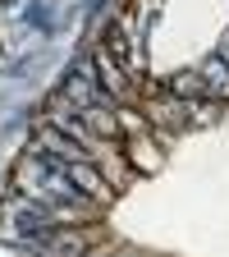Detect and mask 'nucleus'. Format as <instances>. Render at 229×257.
<instances>
[{"label":"nucleus","instance_id":"f257e3e1","mask_svg":"<svg viewBox=\"0 0 229 257\" xmlns=\"http://www.w3.org/2000/svg\"><path fill=\"white\" fill-rule=\"evenodd\" d=\"M64 96H74V101L83 106V110H101L106 101H110V92L101 87V83H96V64H78V69L69 74V78H64Z\"/></svg>","mask_w":229,"mask_h":257},{"label":"nucleus","instance_id":"f03ea898","mask_svg":"<svg viewBox=\"0 0 229 257\" xmlns=\"http://www.w3.org/2000/svg\"><path fill=\"white\" fill-rule=\"evenodd\" d=\"M37 147L46 152V156H55V161H64V166H74V161H87V147H78L64 128H55V124H46L42 134H37Z\"/></svg>","mask_w":229,"mask_h":257},{"label":"nucleus","instance_id":"7ed1b4c3","mask_svg":"<svg viewBox=\"0 0 229 257\" xmlns=\"http://www.w3.org/2000/svg\"><path fill=\"white\" fill-rule=\"evenodd\" d=\"M64 175H69V184H78V193H87V198H96V202H110V198H115V188L106 184V175H101V170H92L87 161L64 166Z\"/></svg>","mask_w":229,"mask_h":257},{"label":"nucleus","instance_id":"20e7f679","mask_svg":"<svg viewBox=\"0 0 229 257\" xmlns=\"http://www.w3.org/2000/svg\"><path fill=\"white\" fill-rule=\"evenodd\" d=\"M202 78H206V96L229 101V60H224V55H211V60L202 64Z\"/></svg>","mask_w":229,"mask_h":257},{"label":"nucleus","instance_id":"39448f33","mask_svg":"<svg viewBox=\"0 0 229 257\" xmlns=\"http://www.w3.org/2000/svg\"><path fill=\"white\" fill-rule=\"evenodd\" d=\"M92 64L106 74V78H101V87H106L110 96H128V83H124V64H115L106 51H96V55H92Z\"/></svg>","mask_w":229,"mask_h":257},{"label":"nucleus","instance_id":"423d86ee","mask_svg":"<svg viewBox=\"0 0 229 257\" xmlns=\"http://www.w3.org/2000/svg\"><path fill=\"white\" fill-rule=\"evenodd\" d=\"M170 92L183 96V101H188V96H206V78L202 74H174L170 78Z\"/></svg>","mask_w":229,"mask_h":257},{"label":"nucleus","instance_id":"0eeeda50","mask_svg":"<svg viewBox=\"0 0 229 257\" xmlns=\"http://www.w3.org/2000/svg\"><path fill=\"white\" fill-rule=\"evenodd\" d=\"M115 257H128V252H115Z\"/></svg>","mask_w":229,"mask_h":257}]
</instances>
